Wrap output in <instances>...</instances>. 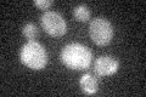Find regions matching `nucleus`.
<instances>
[{"label":"nucleus","mask_w":146,"mask_h":97,"mask_svg":"<svg viewBox=\"0 0 146 97\" xmlns=\"http://www.w3.org/2000/svg\"><path fill=\"white\" fill-rule=\"evenodd\" d=\"M22 34H23L25 38H27L29 41H34L39 36V29L34 23L29 22L22 28Z\"/></svg>","instance_id":"nucleus-8"},{"label":"nucleus","mask_w":146,"mask_h":97,"mask_svg":"<svg viewBox=\"0 0 146 97\" xmlns=\"http://www.w3.org/2000/svg\"><path fill=\"white\" fill-rule=\"evenodd\" d=\"M73 16L78 22H86L90 20V10L86 5H78L73 10Z\"/></svg>","instance_id":"nucleus-7"},{"label":"nucleus","mask_w":146,"mask_h":97,"mask_svg":"<svg viewBox=\"0 0 146 97\" xmlns=\"http://www.w3.org/2000/svg\"><path fill=\"white\" fill-rule=\"evenodd\" d=\"M113 26L106 18L96 17L89 24V35L96 45L105 46L111 43L113 38Z\"/></svg>","instance_id":"nucleus-3"},{"label":"nucleus","mask_w":146,"mask_h":97,"mask_svg":"<svg viewBox=\"0 0 146 97\" xmlns=\"http://www.w3.org/2000/svg\"><path fill=\"white\" fill-rule=\"evenodd\" d=\"M52 1L51 0H35L34 1V5L40 9V10H48V9L52 5Z\"/></svg>","instance_id":"nucleus-9"},{"label":"nucleus","mask_w":146,"mask_h":97,"mask_svg":"<svg viewBox=\"0 0 146 97\" xmlns=\"http://www.w3.org/2000/svg\"><path fill=\"white\" fill-rule=\"evenodd\" d=\"M21 62L34 71L45 68L48 63V52L44 46L38 41H28L25 44L20 52Z\"/></svg>","instance_id":"nucleus-2"},{"label":"nucleus","mask_w":146,"mask_h":97,"mask_svg":"<svg viewBox=\"0 0 146 97\" xmlns=\"http://www.w3.org/2000/svg\"><path fill=\"white\" fill-rule=\"evenodd\" d=\"M118 67H119V62L116 57L112 56H101L94 62V72L99 77H108L115 74L118 71Z\"/></svg>","instance_id":"nucleus-5"},{"label":"nucleus","mask_w":146,"mask_h":97,"mask_svg":"<svg viewBox=\"0 0 146 97\" xmlns=\"http://www.w3.org/2000/svg\"><path fill=\"white\" fill-rule=\"evenodd\" d=\"M61 61L67 68L74 71L88 69L93 61V52L88 46L79 43H71L61 50Z\"/></svg>","instance_id":"nucleus-1"},{"label":"nucleus","mask_w":146,"mask_h":97,"mask_svg":"<svg viewBox=\"0 0 146 97\" xmlns=\"http://www.w3.org/2000/svg\"><path fill=\"white\" fill-rule=\"evenodd\" d=\"M43 29L51 36H62L67 32V23L61 13L56 11H46L40 17Z\"/></svg>","instance_id":"nucleus-4"},{"label":"nucleus","mask_w":146,"mask_h":97,"mask_svg":"<svg viewBox=\"0 0 146 97\" xmlns=\"http://www.w3.org/2000/svg\"><path fill=\"white\" fill-rule=\"evenodd\" d=\"M79 84L82 87V91H83L85 95H94V94H96L99 90L98 79L93 74H90V73H86V74H84L80 78Z\"/></svg>","instance_id":"nucleus-6"}]
</instances>
